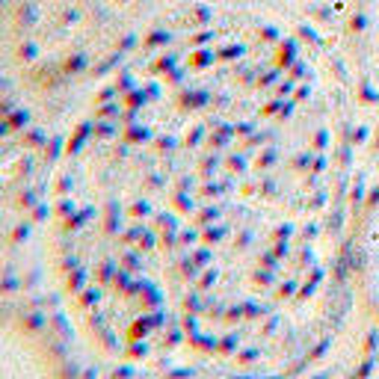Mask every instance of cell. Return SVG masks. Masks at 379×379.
Masks as SVG:
<instances>
[{
  "mask_svg": "<svg viewBox=\"0 0 379 379\" xmlns=\"http://www.w3.org/2000/svg\"><path fill=\"white\" fill-rule=\"evenodd\" d=\"M0 379H60L51 344L21 320H0Z\"/></svg>",
  "mask_w": 379,
  "mask_h": 379,
  "instance_id": "obj_1",
  "label": "cell"
},
{
  "mask_svg": "<svg viewBox=\"0 0 379 379\" xmlns=\"http://www.w3.org/2000/svg\"><path fill=\"white\" fill-rule=\"evenodd\" d=\"M350 267L364 308L379 320V190L355 219L350 243Z\"/></svg>",
  "mask_w": 379,
  "mask_h": 379,
  "instance_id": "obj_2",
  "label": "cell"
},
{
  "mask_svg": "<svg viewBox=\"0 0 379 379\" xmlns=\"http://www.w3.org/2000/svg\"><path fill=\"white\" fill-rule=\"evenodd\" d=\"M350 36L362 71L379 83V0H355Z\"/></svg>",
  "mask_w": 379,
  "mask_h": 379,
  "instance_id": "obj_3",
  "label": "cell"
}]
</instances>
